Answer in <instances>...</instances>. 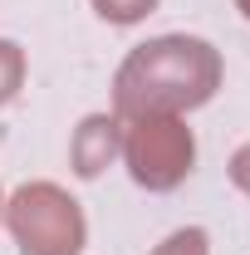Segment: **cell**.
I'll return each mask as SVG.
<instances>
[{"label": "cell", "mask_w": 250, "mask_h": 255, "mask_svg": "<svg viewBox=\"0 0 250 255\" xmlns=\"http://www.w3.org/2000/svg\"><path fill=\"white\" fill-rule=\"evenodd\" d=\"M221 54L196 34H157L127 49L113 74V113L118 118H152V113H191L211 103L221 89Z\"/></svg>", "instance_id": "obj_1"}, {"label": "cell", "mask_w": 250, "mask_h": 255, "mask_svg": "<svg viewBox=\"0 0 250 255\" xmlns=\"http://www.w3.org/2000/svg\"><path fill=\"white\" fill-rule=\"evenodd\" d=\"M5 226L25 255H79L89 246L84 206L54 182H25L5 201Z\"/></svg>", "instance_id": "obj_2"}, {"label": "cell", "mask_w": 250, "mask_h": 255, "mask_svg": "<svg viewBox=\"0 0 250 255\" xmlns=\"http://www.w3.org/2000/svg\"><path fill=\"white\" fill-rule=\"evenodd\" d=\"M123 162L132 182L147 191H172L191 177L196 162V137L177 113H152V118H132L123 128Z\"/></svg>", "instance_id": "obj_3"}, {"label": "cell", "mask_w": 250, "mask_h": 255, "mask_svg": "<svg viewBox=\"0 0 250 255\" xmlns=\"http://www.w3.org/2000/svg\"><path fill=\"white\" fill-rule=\"evenodd\" d=\"M113 157H123V118L118 113H89L69 137V167L94 182L103 167H113Z\"/></svg>", "instance_id": "obj_4"}, {"label": "cell", "mask_w": 250, "mask_h": 255, "mask_svg": "<svg viewBox=\"0 0 250 255\" xmlns=\"http://www.w3.org/2000/svg\"><path fill=\"white\" fill-rule=\"evenodd\" d=\"M25 74H30L25 49H20L15 39H0V108L20 98V89H25Z\"/></svg>", "instance_id": "obj_5"}, {"label": "cell", "mask_w": 250, "mask_h": 255, "mask_svg": "<svg viewBox=\"0 0 250 255\" xmlns=\"http://www.w3.org/2000/svg\"><path fill=\"white\" fill-rule=\"evenodd\" d=\"M98 10V20H108V25H137V20H147L157 10V0H89Z\"/></svg>", "instance_id": "obj_6"}, {"label": "cell", "mask_w": 250, "mask_h": 255, "mask_svg": "<svg viewBox=\"0 0 250 255\" xmlns=\"http://www.w3.org/2000/svg\"><path fill=\"white\" fill-rule=\"evenodd\" d=\"M152 255H211V241H206L201 226H182V231H172Z\"/></svg>", "instance_id": "obj_7"}, {"label": "cell", "mask_w": 250, "mask_h": 255, "mask_svg": "<svg viewBox=\"0 0 250 255\" xmlns=\"http://www.w3.org/2000/svg\"><path fill=\"white\" fill-rule=\"evenodd\" d=\"M226 172H231V182L250 196V142H241L236 152H231V162H226Z\"/></svg>", "instance_id": "obj_8"}, {"label": "cell", "mask_w": 250, "mask_h": 255, "mask_svg": "<svg viewBox=\"0 0 250 255\" xmlns=\"http://www.w3.org/2000/svg\"><path fill=\"white\" fill-rule=\"evenodd\" d=\"M236 10H241V15H246V20H250V0H236Z\"/></svg>", "instance_id": "obj_9"}, {"label": "cell", "mask_w": 250, "mask_h": 255, "mask_svg": "<svg viewBox=\"0 0 250 255\" xmlns=\"http://www.w3.org/2000/svg\"><path fill=\"white\" fill-rule=\"evenodd\" d=\"M0 216H5V196H0Z\"/></svg>", "instance_id": "obj_10"}]
</instances>
